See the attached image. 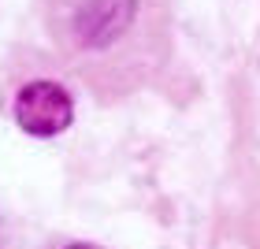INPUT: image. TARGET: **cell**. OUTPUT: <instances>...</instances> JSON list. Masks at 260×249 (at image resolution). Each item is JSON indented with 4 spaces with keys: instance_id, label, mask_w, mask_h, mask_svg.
Listing matches in <instances>:
<instances>
[{
    "instance_id": "1",
    "label": "cell",
    "mask_w": 260,
    "mask_h": 249,
    "mask_svg": "<svg viewBox=\"0 0 260 249\" xmlns=\"http://www.w3.org/2000/svg\"><path fill=\"white\" fill-rule=\"evenodd\" d=\"M75 119V101L60 82H30L15 97V123L34 138H56Z\"/></svg>"
},
{
    "instance_id": "2",
    "label": "cell",
    "mask_w": 260,
    "mask_h": 249,
    "mask_svg": "<svg viewBox=\"0 0 260 249\" xmlns=\"http://www.w3.org/2000/svg\"><path fill=\"white\" fill-rule=\"evenodd\" d=\"M138 15V0H86L75 15V34L82 45H112Z\"/></svg>"
},
{
    "instance_id": "3",
    "label": "cell",
    "mask_w": 260,
    "mask_h": 249,
    "mask_svg": "<svg viewBox=\"0 0 260 249\" xmlns=\"http://www.w3.org/2000/svg\"><path fill=\"white\" fill-rule=\"evenodd\" d=\"M67 249H97V245H86V242H75V245H67Z\"/></svg>"
}]
</instances>
